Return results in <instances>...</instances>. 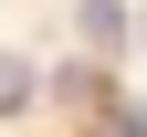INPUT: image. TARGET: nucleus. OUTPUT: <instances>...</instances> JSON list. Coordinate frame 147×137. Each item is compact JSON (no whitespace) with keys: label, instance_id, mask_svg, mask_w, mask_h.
<instances>
[{"label":"nucleus","instance_id":"f03ea898","mask_svg":"<svg viewBox=\"0 0 147 137\" xmlns=\"http://www.w3.org/2000/svg\"><path fill=\"white\" fill-rule=\"evenodd\" d=\"M84 32H95V42H116V32H126V0H84Z\"/></svg>","mask_w":147,"mask_h":137},{"label":"nucleus","instance_id":"f257e3e1","mask_svg":"<svg viewBox=\"0 0 147 137\" xmlns=\"http://www.w3.org/2000/svg\"><path fill=\"white\" fill-rule=\"evenodd\" d=\"M32 106V63H21V53H0V116H21Z\"/></svg>","mask_w":147,"mask_h":137}]
</instances>
